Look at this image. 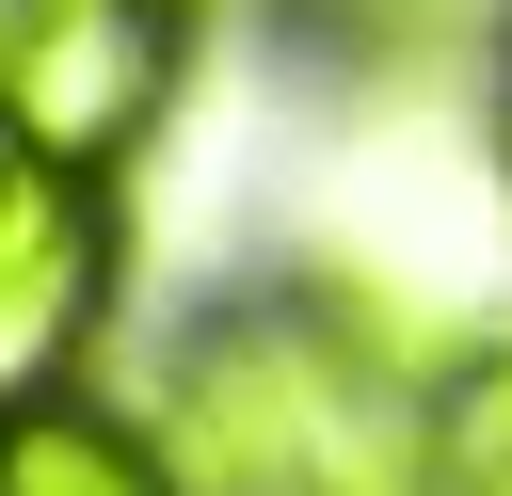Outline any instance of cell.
<instances>
[{
	"label": "cell",
	"mask_w": 512,
	"mask_h": 496,
	"mask_svg": "<svg viewBox=\"0 0 512 496\" xmlns=\"http://www.w3.org/2000/svg\"><path fill=\"white\" fill-rule=\"evenodd\" d=\"M208 32H224V0H0L16 144L80 160V176H144L192 64H208Z\"/></svg>",
	"instance_id": "6da1fadb"
},
{
	"label": "cell",
	"mask_w": 512,
	"mask_h": 496,
	"mask_svg": "<svg viewBox=\"0 0 512 496\" xmlns=\"http://www.w3.org/2000/svg\"><path fill=\"white\" fill-rule=\"evenodd\" d=\"M0 496H192V480L128 384H64V400L0 416Z\"/></svg>",
	"instance_id": "3957f363"
},
{
	"label": "cell",
	"mask_w": 512,
	"mask_h": 496,
	"mask_svg": "<svg viewBox=\"0 0 512 496\" xmlns=\"http://www.w3.org/2000/svg\"><path fill=\"white\" fill-rule=\"evenodd\" d=\"M112 336H128V176L16 144L0 160V416L112 384Z\"/></svg>",
	"instance_id": "7a4b0ae2"
},
{
	"label": "cell",
	"mask_w": 512,
	"mask_h": 496,
	"mask_svg": "<svg viewBox=\"0 0 512 496\" xmlns=\"http://www.w3.org/2000/svg\"><path fill=\"white\" fill-rule=\"evenodd\" d=\"M480 144H496V224H512V48H496V96H480Z\"/></svg>",
	"instance_id": "5b68a950"
},
{
	"label": "cell",
	"mask_w": 512,
	"mask_h": 496,
	"mask_svg": "<svg viewBox=\"0 0 512 496\" xmlns=\"http://www.w3.org/2000/svg\"><path fill=\"white\" fill-rule=\"evenodd\" d=\"M0 160H16V96H0Z\"/></svg>",
	"instance_id": "52a82bcc"
},
{
	"label": "cell",
	"mask_w": 512,
	"mask_h": 496,
	"mask_svg": "<svg viewBox=\"0 0 512 496\" xmlns=\"http://www.w3.org/2000/svg\"><path fill=\"white\" fill-rule=\"evenodd\" d=\"M432 432H448V480H496L512 464V288L464 304V336L432 368Z\"/></svg>",
	"instance_id": "277c9868"
},
{
	"label": "cell",
	"mask_w": 512,
	"mask_h": 496,
	"mask_svg": "<svg viewBox=\"0 0 512 496\" xmlns=\"http://www.w3.org/2000/svg\"><path fill=\"white\" fill-rule=\"evenodd\" d=\"M464 496H512V464H496V480H464Z\"/></svg>",
	"instance_id": "8992f818"
}]
</instances>
